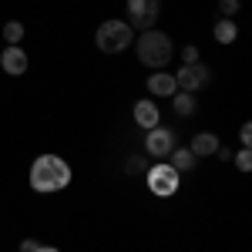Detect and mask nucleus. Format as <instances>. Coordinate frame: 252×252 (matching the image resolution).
I'll use <instances>...</instances> for the list:
<instances>
[{"mask_svg":"<svg viewBox=\"0 0 252 252\" xmlns=\"http://www.w3.org/2000/svg\"><path fill=\"white\" fill-rule=\"evenodd\" d=\"M175 152V135L168 128H148L145 135V155L152 158H168Z\"/></svg>","mask_w":252,"mask_h":252,"instance_id":"0eeeda50","label":"nucleus"},{"mask_svg":"<svg viewBox=\"0 0 252 252\" xmlns=\"http://www.w3.org/2000/svg\"><path fill=\"white\" fill-rule=\"evenodd\" d=\"M135 54H138V61L145 64V67H152V71H161L168 61L175 58V44H172V37L165 34V31H141L135 37Z\"/></svg>","mask_w":252,"mask_h":252,"instance_id":"f03ea898","label":"nucleus"},{"mask_svg":"<svg viewBox=\"0 0 252 252\" xmlns=\"http://www.w3.org/2000/svg\"><path fill=\"white\" fill-rule=\"evenodd\" d=\"M215 148H219V138L209 135V131H198V135L192 138V145H189V152H192L195 158H209V155H215Z\"/></svg>","mask_w":252,"mask_h":252,"instance_id":"9b49d317","label":"nucleus"},{"mask_svg":"<svg viewBox=\"0 0 252 252\" xmlns=\"http://www.w3.org/2000/svg\"><path fill=\"white\" fill-rule=\"evenodd\" d=\"M141 165H145V161H141V158H131V161H128V172H138V168H141Z\"/></svg>","mask_w":252,"mask_h":252,"instance_id":"4be33fe9","label":"nucleus"},{"mask_svg":"<svg viewBox=\"0 0 252 252\" xmlns=\"http://www.w3.org/2000/svg\"><path fill=\"white\" fill-rule=\"evenodd\" d=\"M34 252H61V249H54V246H37Z\"/></svg>","mask_w":252,"mask_h":252,"instance_id":"5701e85b","label":"nucleus"},{"mask_svg":"<svg viewBox=\"0 0 252 252\" xmlns=\"http://www.w3.org/2000/svg\"><path fill=\"white\" fill-rule=\"evenodd\" d=\"M172 161H168V165H172V168H178V172H192L195 168V161H198V158L192 155V152H189V148H178V152H172Z\"/></svg>","mask_w":252,"mask_h":252,"instance_id":"ddd939ff","label":"nucleus"},{"mask_svg":"<svg viewBox=\"0 0 252 252\" xmlns=\"http://www.w3.org/2000/svg\"><path fill=\"white\" fill-rule=\"evenodd\" d=\"M215 158H219V161H232V148L219 145V148H215Z\"/></svg>","mask_w":252,"mask_h":252,"instance_id":"aec40b11","label":"nucleus"},{"mask_svg":"<svg viewBox=\"0 0 252 252\" xmlns=\"http://www.w3.org/2000/svg\"><path fill=\"white\" fill-rule=\"evenodd\" d=\"M37 249V242H34V239H24V246H20V252H34Z\"/></svg>","mask_w":252,"mask_h":252,"instance_id":"412c9836","label":"nucleus"},{"mask_svg":"<svg viewBox=\"0 0 252 252\" xmlns=\"http://www.w3.org/2000/svg\"><path fill=\"white\" fill-rule=\"evenodd\" d=\"M172 97H175V101H172L175 111H178L182 118H192L195 115V94H189V91H175Z\"/></svg>","mask_w":252,"mask_h":252,"instance_id":"4468645a","label":"nucleus"},{"mask_svg":"<svg viewBox=\"0 0 252 252\" xmlns=\"http://www.w3.org/2000/svg\"><path fill=\"white\" fill-rule=\"evenodd\" d=\"M235 168H239V172H252V152L249 148H242V152H235Z\"/></svg>","mask_w":252,"mask_h":252,"instance_id":"dca6fc26","label":"nucleus"},{"mask_svg":"<svg viewBox=\"0 0 252 252\" xmlns=\"http://www.w3.org/2000/svg\"><path fill=\"white\" fill-rule=\"evenodd\" d=\"M219 14L232 20L235 14H239V0H219Z\"/></svg>","mask_w":252,"mask_h":252,"instance_id":"f3484780","label":"nucleus"},{"mask_svg":"<svg viewBox=\"0 0 252 252\" xmlns=\"http://www.w3.org/2000/svg\"><path fill=\"white\" fill-rule=\"evenodd\" d=\"M239 138H242V148H249V145H252V125H249V121L239 128Z\"/></svg>","mask_w":252,"mask_h":252,"instance_id":"6ab92c4d","label":"nucleus"},{"mask_svg":"<svg viewBox=\"0 0 252 252\" xmlns=\"http://www.w3.org/2000/svg\"><path fill=\"white\" fill-rule=\"evenodd\" d=\"M31 189L34 192H61V189H67L71 185V178H74V172H71V165L64 161L61 155H37L34 158V165H31Z\"/></svg>","mask_w":252,"mask_h":252,"instance_id":"f257e3e1","label":"nucleus"},{"mask_svg":"<svg viewBox=\"0 0 252 252\" xmlns=\"http://www.w3.org/2000/svg\"><path fill=\"white\" fill-rule=\"evenodd\" d=\"M175 84H178V91H189L195 94L198 88H205L209 84V67L198 61V64H182L178 67V74H175Z\"/></svg>","mask_w":252,"mask_h":252,"instance_id":"423d86ee","label":"nucleus"},{"mask_svg":"<svg viewBox=\"0 0 252 252\" xmlns=\"http://www.w3.org/2000/svg\"><path fill=\"white\" fill-rule=\"evenodd\" d=\"M3 40H7L10 47H17L20 40H24V24H20V20H7V24H3Z\"/></svg>","mask_w":252,"mask_h":252,"instance_id":"2eb2a0df","label":"nucleus"},{"mask_svg":"<svg viewBox=\"0 0 252 252\" xmlns=\"http://www.w3.org/2000/svg\"><path fill=\"white\" fill-rule=\"evenodd\" d=\"M131 118H135V125L138 128H158V104L152 101V97H145V101H135V111H131Z\"/></svg>","mask_w":252,"mask_h":252,"instance_id":"1a4fd4ad","label":"nucleus"},{"mask_svg":"<svg viewBox=\"0 0 252 252\" xmlns=\"http://www.w3.org/2000/svg\"><path fill=\"white\" fill-rule=\"evenodd\" d=\"M178 91V84H175V74H165V71H158L148 78V94L152 97H172Z\"/></svg>","mask_w":252,"mask_h":252,"instance_id":"9d476101","label":"nucleus"},{"mask_svg":"<svg viewBox=\"0 0 252 252\" xmlns=\"http://www.w3.org/2000/svg\"><path fill=\"white\" fill-rule=\"evenodd\" d=\"M212 37L219 40V44H232L235 37H239V27H235V20H229V17H222V20H215V27H212Z\"/></svg>","mask_w":252,"mask_h":252,"instance_id":"f8f14e48","label":"nucleus"},{"mask_svg":"<svg viewBox=\"0 0 252 252\" xmlns=\"http://www.w3.org/2000/svg\"><path fill=\"white\" fill-rule=\"evenodd\" d=\"M182 64H198V47L195 44H185L182 47Z\"/></svg>","mask_w":252,"mask_h":252,"instance_id":"a211bd4d","label":"nucleus"},{"mask_svg":"<svg viewBox=\"0 0 252 252\" xmlns=\"http://www.w3.org/2000/svg\"><path fill=\"white\" fill-rule=\"evenodd\" d=\"M158 14H161V0H128V27L152 31Z\"/></svg>","mask_w":252,"mask_h":252,"instance_id":"39448f33","label":"nucleus"},{"mask_svg":"<svg viewBox=\"0 0 252 252\" xmlns=\"http://www.w3.org/2000/svg\"><path fill=\"white\" fill-rule=\"evenodd\" d=\"M27 54L20 51V44L17 47H3V54H0V67H3V74H10V78H20V74H27Z\"/></svg>","mask_w":252,"mask_h":252,"instance_id":"6e6552de","label":"nucleus"},{"mask_svg":"<svg viewBox=\"0 0 252 252\" xmlns=\"http://www.w3.org/2000/svg\"><path fill=\"white\" fill-rule=\"evenodd\" d=\"M145 182H148V192L158 195V198H172L178 192V182H182V172L172 168L168 161H155L148 175H145Z\"/></svg>","mask_w":252,"mask_h":252,"instance_id":"20e7f679","label":"nucleus"},{"mask_svg":"<svg viewBox=\"0 0 252 252\" xmlns=\"http://www.w3.org/2000/svg\"><path fill=\"white\" fill-rule=\"evenodd\" d=\"M94 44H97V51H104V54H121L125 47L135 44V31L128 27V20L111 17V20H104V24L97 27Z\"/></svg>","mask_w":252,"mask_h":252,"instance_id":"7ed1b4c3","label":"nucleus"}]
</instances>
